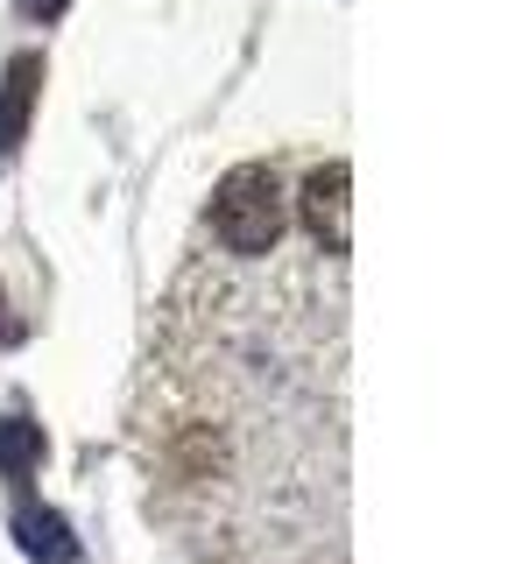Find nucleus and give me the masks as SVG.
Wrapping results in <instances>:
<instances>
[{
  "instance_id": "1",
  "label": "nucleus",
  "mask_w": 529,
  "mask_h": 564,
  "mask_svg": "<svg viewBox=\"0 0 529 564\" xmlns=\"http://www.w3.org/2000/svg\"><path fill=\"white\" fill-rule=\"evenodd\" d=\"M282 226H290V198H282V176L269 163H255V170H234L219 184V198L205 205V234L219 254H234V261H255V254H269V247L282 240Z\"/></svg>"
},
{
  "instance_id": "2",
  "label": "nucleus",
  "mask_w": 529,
  "mask_h": 564,
  "mask_svg": "<svg viewBox=\"0 0 529 564\" xmlns=\"http://www.w3.org/2000/svg\"><path fill=\"white\" fill-rule=\"evenodd\" d=\"M296 226L311 234L317 254H339V247H346V170L339 163L311 170V184L296 191Z\"/></svg>"
},
{
  "instance_id": "3",
  "label": "nucleus",
  "mask_w": 529,
  "mask_h": 564,
  "mask_svg": "<svg viewBox=\"0 0 529 564\" xmlns=\"http://www.w3.org/2000/svg\"><path fill=\"white\" fill-rule=\"evenodd\" d=\"M14 536H22V551L35 557V564H78V536H71V529L50 516L43 501H35V494H22V501H14Z\"/></svg>"
},
{
  "instance_id": "4",
  "label": "nucleus",
  "mask_w": 529,
  "mask_h": 564,
  "mask_svg": "<svg viewBox=\"0 0 529 564\" xmlns=\"http://www.w3.org/2000/svg\"><path fill=\"white\" fill-rule=\"evenodd\" d=\"M35 85H43V64H35V57H14L8 78H0V149H22L29 113H35Z\"/></svg>"
},
{
  "instance_id": "5",
  "label": "nucleus",
  "mask_w": 529,
  "mask_h": 564,
  "mask_svg": "<svg viewBox=\"0 0 529 564\" xmlns=\"http://www.w3.org/2000/svg\"><path fill=\"white\" fill-rule=\"evenodd\" d=\"M35 466H43V437H35V423L8 416V423H0V473L29 487V480H35Z\"/></svg>"
},
{
  "instance_id": "6",
  "label": "nucleus",
  "mask_w": 529,
  "mask_h": 564,
  "mask_svg": "<svg viewBox=\"0 0 529 564\" xmlns=\"http://www.w3.org/2000/svg\"><path fill=\"white\" fill-rule=\"evenodd\" d=\"M64 8V0H29V14H57Z\"/></svg>"
}]
</instances>
